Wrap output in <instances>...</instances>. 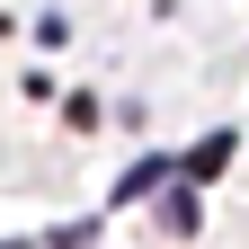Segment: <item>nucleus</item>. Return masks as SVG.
Listing matches in <instances>:
<instances>
[{
  "instance_id": "3",
  "label": "nucleus",
  "mask_w": 249,
  "mask_h": 249,
  "mask_svg": "<svg viewBox=\"0 0 249 249\" xmlns=\"http://www.w3.org/2000/svg\"><path fill=\"white\" fill-rule=\"evenodd\" d=\"M160 223H169V231H196V196H187V187H178V196H160Z\"/></svg>"
},
{
  "instance_id": "1",
  "label": "nucleus",
  "mask_w": 249,
  "mask_h": 249,
  "mask_svg": "<svg viewBox=\"0 0 249 249\" xmlns=\"http://www.w3.org/2000/svg\"><path fill=\"white\" fill-rule=\"evenodd\" d=\"M169 169H178V160H160V151H142V160L124 169V178H116V205H142V196H160V178H169Z\"/></svg>"
},
{
  "instance_id": "2",
  "label": "nucleus",
  "mask_w": 249,
  "mask_h": 249,
  "mask_svg": "<svg viewBox=\"0 0 249 249\" xmlns=\"http://www.w3.org/2000/svg\"><path fill=\"white\" fill-rule=\"evenodd\" d=\"M178 169H187V187H205V178H223V169H231V134H205V142L187 151Z\"/></svg>"
}]
</instances>
